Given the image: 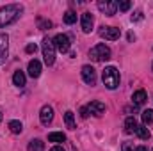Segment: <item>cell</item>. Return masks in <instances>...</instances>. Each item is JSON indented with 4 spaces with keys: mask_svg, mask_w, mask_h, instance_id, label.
<instances>
[{
    "mask_svg": "<svg viewBox=\"0 0 153 151\" xmlns=\"http://www.w3.org/2000/svg\"><path fill=\"white\" fill-rule=\"evenodd\" d=\"M41 48H43V57H45L46 66H52V64L55 62V44H53V41L48 39V38H45Z\"/></svg>",
    "mask_w": 153,
    "mask_h": 151,
    "instance_id": "obj_4",
    "label": "cell"
},
{
    "mask_svg": "<svg viewBox=\"0 0 153 151\" xmlns=\"http://www.w3.org/2000/svg\"><path fill=\"white\" fill-rule=\"evenodd\" d=\"M36 50H38V46H36L34 43L27 44V48H25V52H27V53H36Z\"/></svg>",
    "mask_w": 153,
    "mask_h": 151,
    "instance_id": "obj_26",
    "label": "cell"
},
{
    "mask_svg": "<svg viewBox=\"0 0 153 151\" xmlns=\"http://www.w3.org/2000/svg\"><path fill=\"white\" fill-rule=\"evenodd\" d=\"M52 119H53V109H52L50 105H43V109H41V112H39V121H41V124L48 126V124L52 123Z\"/></svg>",
    "mask_w": 153,
    "mask_h": 151,
    "instance_id": "obj_10",
    "label": "cell"
},
{
    "mask_svg": "<svg viewBox=\"0 0 153 151\" xmlns=\"http://www.w3.org/2000/svg\"><path fill=\"white\" fill-rule=\"evenodd\" d=\"M64 123H66V126H68L70 130H75V128H76L75 114L71 112V110H66V114H64Z\"/></svg>",
    "mask_w": 153,
    "mask_h": 151,
    "instance_id": "obj_17",
    "label": "cell"
},
{
    "mask_svg": "<svg viewBox=\"0 0 153 151\" xmlns=\"http://www.w3.org/2000/svg\"><path fill=\"white\" fill-rule=\"evenodd\" d=\"M27 71H29V76H32V78H38L41 75V62H39L38 59H32L30 62H29V68H27Z\"/></svg>",
    "mask_w": 153,
    "mask_h": 151,
    "instance_id": "obj_13",
    "label": "cell"
},
{
    "mask_svg": "<svg viewBox=\"0 0 153 151\" xmlns=\"http://www.w3.org/2000/svg\"><path fill=\"white\" fill-rule=\"evenodd\" d=\"M135 151H150V148H146V146H137Z\"/></svg>",
    "mask_w": 153,
    "mask_h": 151,
    "instance_id": "obj_28",
    "label": "cell"
},
{
    "mask_svg": "<svg viewBox=\"0 0 153 151\" xmlns=\"http://www.w3.org/2000/svg\"><path fill=\"white\" fill-rule=\"evenodd\" d=\"M143 123H144V126L146 124H153V110L152 109H148V110L143 112Z\"/></svg>",
    "mask_w": 153,
    "mask_h": 151,
    "instance_id": "obj_23",
    "label": "cell"
},
{
    "mask_svg": "<svg viewBox=\"0 0 153 151\" xmlns=\"http://www.w3.org/2000/svg\"><path fill=\"white\" fill-rule=\"evenodd\" d=\"M102 78H103V84H105L107 89L112 91V89H117L119 87V71H117V68H114V66L105 68Z\"/></svg>",
    "mask_w": 153,
    "mask_h": 151,
    "instance_id": "obj_2",
    "label": "cell"
},
{
    "mask_svg": "<svg viewBox=\"0 0 153 151\" xmlns=\"http://www.w3.org/2000/svg\"><path fill=\"white\" fill-rule=\"evenodd\" d=\"M48 141L59 144V142H64V141H66V135H64L62 132H52V133H48Z\"/></svg>",
    "mask_w": 153,
    "mask_h": 151,
    "instance_id": "obj_18",
    "label": "cell"
},
{
    "mask_svg": "<svg viewBox=\"0 0 153 151\" xmlns=\"http://www.w3.org/2000/svg\"><path fill=\"white\" fill-rule=\"evenodd\" d=\"M132 7V4L128 2V0H123V2H117V9L119 11H128Z\"/></svg>",
    "mask_w": 153,
    "mask_h": 151,
    "instance_id": "obj_25",
    "label": "cell"
},
{
    "mask_svg": "<svg viewBox=\"0 0 153 151\" xmlns=\"http://www.w3.org/2000/svg\"><path fill=\"white\" fill-rule=\"evenodd\" d=\"M50 151H64V150H62L61 146H53V148H52V150H50Z\"/></svg>",
    "mask_w": 153,
    "mask_h": 151,
    "instance_id": "obj_29",
    "label": "cell"
},
{
    "mask_svg": "<svg viewBox=\"0 0 153 151\" xmlns=\"http://www.w3.org/2000/svg\"><path fill=\"white\" fill-rule=\"evenodd\" d=\"M29 151H45V142L41 139H32L29 142Z\"/></svg>",
    "mask_w": 153,
    "mask_h": 151,
    "instance_id": "obj_19",
    "label": "cell"
},
{
    "mask_svg": "<svg viewBox=\"0 0 153 151\" xmlns=\"http://www.w3.org/2000/svg\"><path fill=\"white\" fill-rule=\"evenodd\" d=\"M23 13V7L20 4H7L0 9V29L14 23Z\"/></svg>",
    "mask_w": 153,
    "mask_h": 151,
    "instance_id": "obj_1",
    "label": "cell"
},
{
    "mask_svg": "<svg viewBox=\"0 0 153 151\" xmlns=\"http://www.w3.org/2000/svg\"><path fill=\"white\" fill-rule=\"evenodd\" d=\"M123 151H134V150H132V148H128V146L125 144V146H123Z\"/></svg>",
    "mask_w": 153,
    "mask_h": 151,
    "instance_id": "obj_30",
    "label": "cell"
},
{
    "mask_svg": "<svg viewBox=\"0 0 153 151\" xmlns=\"http://www.w3.org/2000/svg\"><path fill=\"white\" fill-rule=\"evenodd\" d=\"M137 128H139V124H137L135 117H126V121H125V132L132 135V133H137Z\"/></svg>",
    "mask_w": 153,
    "mask_h": 151,
    "instance_id": "obj_14",
    "label": "cell"
},
{
    "mask_svg": "<svg viewBox=\"0 0 153 151\" xmlns=\"http://www.w3.org/2000/svg\"><path fill=\"white\" fill-rule=\"evenodd\" d=\"M89 57H91L93 61H96V62L109 61V59H111V48H109L107 44L100 43V44H96V46H93V48L89 50Z\"/></svg>",
    "mask_w": 153,
    "mask_h": 151,
    "instance_id": "obj_3",
    "label": "cell"
},
{
    "mask_svg": "<svg viewBox=\"0 0 153 151\" xmlns=\"http://www.w3.org/2000/svg\"><path fill=\"white\" fill-rule=\"evenodd\" d=\"M52 41H53V44H55V50H57V52H61V53L70 52L71 41H70V38H68L66 34H57V36L52 39Z\"/></svg>",
    "mask_w": 153,
    "mask_h": 151,
    "instance_id": "obj_6",
    "label": "cell"
},
{
    "mask_svg": "<svg viewBox=\"0 0 153 151\" xmlns=\"http://www.w3.org/2000/svg\"><path fill=\"white\" fill-rule=\"evenodd\" d=\"M135 135H139L143 141H148V139H150V130H148L144 124H143V126L139 124V128H137V133H135Z\"/></svg>",
    "mask_w": 153,
    "mask_h": 151,
    "instance_id": "obj_22",
    "label": "cell"
},
{
    "mask_svg": "<svg viewBox=\"0 0 153 151\" xmlns=\"http://www.w3.org/2000/svg\"><path fill=\"white\" fill-rule=\"evenodd\" d=\"M100 36L103 39H107V41H116L121 36V30L117 27H102L100 29Z\"/></svg>",
    "mask_w": 153,
    "mask_h": 151,
    "instance_id": "obj_7",
    "label": "cell"
},
{
    "mask_svg": "<svg viewBox=\"0 0 153 151\" xmlns=\"http://www.w3.org/2000/svg\"><path fill=\"white\" fill-rule=\"evenodd\" d=\"M152 70H153V64H152Z\"/></svg>",
    "mask_w": 153,
    "mask_h": 151,
    "instance_id": "obj_32",
    "label": "cell"
},
{
    "mask_svg": "<svg viewBox=\"0 0 153 151\" xmlns=\"http://www.w3.org/2000/svg\"><path fill=\"white\" fill-rule=\"evenodd\" d=\"M9 130H11L13 133H22V132H23V124H22L20 121L13 119V121H9Z\"/></svg>",
    "mask_w": 153,
    "mask_h": 151,
    "instance_id": "obj_20",
    "label": "cell"
},
{
    "mask_svg": "<svg viewBox=\"0 0 153 151\" xmlns=\"http://www.w3.org/2000/svg\"><path fill=\"white\" fill-rule=\"evenodd\" d=\"M103 112H105V105H103L102 101H91V103H87L85 107L80 109V115H82V117H89V114H93V115H102Z\"/></svg>",
    "mask_w": 153,
    "mask_h": 151,
    "instance_id": "obj_5",
    "label": "cell"
},
{
    "mask_svg": "<svg viewBox=\"0 0 153 151\" xmlns=\"http://www.w3.org/2000/svg\"><path fill=\"white\" fill-rule=\"evenodd\" d=\"M25 80H27V78H25V73H23V71H20V70L14 71V75H13V84H14V85L23 87V85H25Z\"/></svg>",
    "mask_w": 153,
    "mask_h": 151,
    "instance_id": "obj_16",
    "label": "cell"
},
{
    "mask_svg": "<svg viewBox=\"0 0 153 151\" xmlns=\"http://www.w3.org/2000/svg\"><path fill=\"white\" fill-rule=\"evenodd\" d=\"M146 100H148V96H146V91H144V89H139V91H135V93H134V96H132V101H134V105H143Z\"/></svg>",
    "mask_w": 153,
    "mask_h": 151,
    "instance_id": "obj_15",
    "label": "cell"
},
{
    "mask_svg": "<svg viewBox=\"0 0 153 151\" xmlns=\"http://www.w3.org/2000/svg\"><path fill=\"white\" fill-rule=\"evenodd\" d=\"M80 25H82V30H84L85 34H89V32L93 30V25H94L93 14H91V13H84V14H82V20H80Z\"/></svg>",
    "mask_w": 153,
    "mask_h": 151,
    "instance_id": "obj_12",
    "label": "cell"
},
{
    "mask_svg": "<svg viewBox=\"0 0 153 151\" xmlns=\"http://www.w3.org/2000/svg\"><path fill=\"white\" fill-rule=\"evenodd\" d=\"M143 18V13L141 11H137L135 14H132V21H137V20H141Z\"/></svg>",
    "mask_w": 153,
    "mask_h": 151,
    "instance_id": "obj_27",
    "label": "cell"
},
{
    "mask_svg": "<svg viewBox=\"0 0 153 151\" xmlns=\"http://www.w3.org/2000/svg\"><path fill=\"white\" fill-rule=\"evenodd\" d=\"M38 25H39V29H52V21H50V20H43V18H39Z\"/></svg>",
    "mask_w": 153,
    "mask_h": 151,
    "instance_id": "obj_24",
    "label": "cell"
},
{
    "mask_svg": "<svg viewBox=\"0 0 153 151\" xmlns=\"http://www.w3.org/2000/svg\"><path fill=\"white\" fill-rule=\"evenodd\" d=\"M98 9L103 13V14H107V16H114L116 11H117V2H112V0H102V2H98Z\"/></svg>",
    "mask_w": 153,
    "mask_h": 151,
    "instance_id": "obj_8",
    "label": "cell"
},
{
    "mask_svg": "<svg viewBox=\"0 0 153 151\" xmlns=\"http://www.w3.org/2000/svg\"><path fill=\"white\" fill-rule=\"evenodd\" d=\"M82 78H84V82H85V84L94 85V84H96V71H94V68H93V66H89V64L82 66Z\"/></svg>",
    "mask_w": 153,
    "mask_h": 151,
    "instance_id": "obj_9",
    "label": "cell"
},
{
    "mask_svg": "<svg viewBox=\"0 0 153 151\" xmlns=\"http://www.w3.org/2000/svg\"><path fill=\"white\" fill-rule=\"evenodd\" d=\"M7 48H9V36L7 34H0V66L7 59Z\"/></svg>",
    "mask_w": 153,
    "mask_h": 151,
    "instance_id": "obj_11",
    "label": "cell"
},
{
    "mask_svg": "<svg viewBox=\"0 0 153 151\" xmlns=\"http://www.w3.org/2000/svg\"><path fill=\"white\" fill-rule=\"evenodd\" d=\"M75 21H76V13L75 11H66V13H64V23L73 25Z\"/></svg>",
    "mask_w": 153,
    "mask_h": 151,
    "instance_id": "obj_21",
    "label": "cell"
},
{
    "mask_svg": "<svg viewBox=\"0 0 153 151\" xmlns=\"http://www.w3.org/2000/svg\"><path fill=\"white\" fill-rule=\"evenodd\" d=\"M0 123H2V114H0Z\"/></svg>",
    "mask_w": 153,
    "mask_h": 151,
    "instance_id": "obj_31",
    "label": "cell"
}]
</instances>
